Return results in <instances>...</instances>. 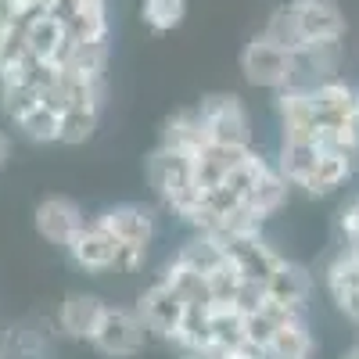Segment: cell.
Wrapping results in <instances>:
<instances>
[{
	"mask_svg": "<svg viewBox=\"0 0 359 359\" xmlns=\"http://www.w3.org/2000/svg\"><path fill=\"white\" fill-rule=\"evenodd\" d=\"M33 226H36V233L43 237L47 245L69 248V245H72V237L86 226V216H83V208H79L72 198L50 194V198H43V201L36 205Z\"/></svg>",
	"mask_w": 359,
	"mask_h": 359,
	"instance_id": "9c48e42d",
	"label": "cell"
},
{
	"mask_svg": "<svg viewBox=\"0 0 359 359\" xmlns=\"http://www.w3.org/2000/svg\"><path fill=\"white\" fill-rule=\"evenodd\" d=\"M25 43H29V54L43 65H54L62 69L65 57L72 54V40H69V29L62 18H54L47 11H40L36 18L25 22Z\"/></svg>",
	"mask_w": 359,
	"mask_h": 359,
	"instance_id": "30bf717a",
	"label": "cell"
},
{
	"mask_svg": "<svg viewBox=\"0 0 359 359\" xmlns=\"http://www.w3.org/2000/svg\"><path fill=\"white\" fill-rule=\"evenodd\" d=\"M36 4H40V8H50V4H54V0H36Z\"/></svg>",
	"mask_w": 359,
	"mask_h": 359,
	"instance_id": "d6a6232c",
	"label": "cell"
},
{
	"mask_svg": "<svg viewBox=\"0 0 359 359\" xmlns=\"http://www.w3.org/2000/svg\"><path fill=\"white\" fill-rule=\"evenodd\" d=\"M241 72L252 86H262V90H287L294 86V54H287L284 47L269 43L266 36H255L245 50H241Z\"/></svg>",
	"mask_w": 359,
	"mask_h": 359,
	"instance_id": "277c9868",
	"label": "cell"
},
{
	"mask_svg": "<svg viewBox=\"0 0 359 359\" xmlns=\"http://www.w3.org/2000/svg\"><path fill=\"white\" fill-rule=\"evenodd\" d=\"M22 130L25 140L33 144H57V126H62V111H54L47 104H36L33 111H29L22 123H15Z\"/></svg>",
	"mask_w": 359,
	"mask_h": 359,
	"instance_id": "4316f807",
	"label": "cell"
},
{
	"mask_svg": "<svg viewBox=\"0 0 359 359\" xmlns=\"http://www.w3.org/2000/svg\"><path fill=\"white\" fill-rule=\"evenodd\" d=\"M187 15V0H144L140 4V18L147 29L155 33H172Z\"/></svg>",
	"mask_w": 359,
	"mask_h": 359,
	"instance_id": "f1b7e54d",
	"label": "cell"
},
{
	"mask_svg": "<svg viewBox=\"0 0 359 359\" xmlns=\"http://www.w3.org/2000/svg\"><path fill=\"white\" fill-rule=\"evenodd\" d=\"M208 327H212V352H248L245 348V309H237L233 302L226 306H212V316H208Z\"/></svg>",
	"mask_w": 359,
	"mask_h": 359,
	"instance_id": "44dd1931",
	"label": "cell"
},
{
	"mask_svg": "<svg viewBox=\"0 0 359 359\" xmlns=\"http://www.w3.org/2000/svg\"><path fill=\"white\" fill-rule=\"evenodd\" d=\"M65 252L83 273H108V269H118V241L101 219H90L72 237V245Z\"/></svg>",
	"mask_w": 359,
	"mask_h": 359,
	"instance_id": "ba28073f",
	"label": "cell"
},
{
	"mask_svg": "<svg viewBox=\"0 0 359 359\" xmlns=\"http://www.w3.org/2000/svg\"><path fill=\"white\" fill-rule=\"evenodd\" d=\"M352 169H355V155L334 151V147H323V155L316 158V169H313L309 184H306L302 191L313 194V198H327V194H334L338 187L348 184V180H352Z\"/></svg>",
	"mask_w": 359,
	"mask_h": 359,
	"instance_id": "ac0fdd59",
	"label": "cell"
},
{
	"mask_svg": "<svg viewBox=\"0 0 359 359\" xmlns=\"http://www.w3.org/2000/svg\"><path fill=\"white\" fill-rule=\"evenodd\" d=\"M252 151H255V147H233V144H212V140H205L198 151L191 155L198 191H212V187H219L223 180H226L237 165H241Z\"/></svg>",
	"mask_w": 359,
	"mask_h": 359,
	"instance_id": "7c38bea8",
	"label": "cell"
},
{
	"mask_svg": "<svg viewBox=\"0 0 359 359\" xmlns=\"http://www.w3.org/2000/svg\"><path fill=\"white\" fill-rule=\"evenodd\" d=\"M8 151H11V147H8V137H4V133H0V165H4V162H8Z\"/></svg>",
	"mask_w": 359,
	"mask_h": 359,
	"instance_id": "4dcf8cb0",
	"label": "cell"
},
{
	"mask_svg": "<svg viewBox=\"0 0 359 359\" xmlns=\"http://www.w3.org/2000/svg\"><path fill=\"white\" fill-rule=\"evenodd\" d=\"M4 359H50V331H40V320L11 323L0 338Z\"/></svg>",
	"mask_w": 359,
	"mask_h": 359,
	"instance_id": "d6986e66",
	"label": "cell"
},
{
	"mask_svg": "<svg viewBox=\"0 0 359 359\" xmlns=\"http://www.w3.org/2000/svg\"><path fill=\"white\" fill-rule=\"evenodd\" d=\"M291 316H298V313H294V309H287V306L269 302V298H262V302H259L255 309H248V313H245V348H248L252 355H259V359H262L266 345L273 341V334L280 331V327H284Z\"/></svg>",
	"mask_w": 359,
	"mask_h": 359,
	"instance_id": "2e32d148",
	"label": "cell"
},
{
	"mask_svg": "<svg viewBox=\"0 0 359 359\" xmlns=\"http://www.w3.org/2000/svg\"><path fill=\"white\" fill-rule=\"evenodd\" d=\"M345 359H359V341H355V345H352V352H348V355H345Z\"/></svg>",
	"mask_w": 359,
	"mask_h": 359,
	"instance_id": "1f68e13d",
	"label": "cell"
},
{
	"mask_svg": "<svg viewBox=\"0 0 359 359\" xmlns=\"http://www.w3.org/2000/svg\"><path fill=\"white\" fill-rule=\"evenodd\" d=\"M320 155H323V147H320L316 137H284V140H280L277 172L287 180L291 187H306Z\"/></svg>",
	"mask_w": 359,
	"mask_h": 359,
	"instance_id": "e0dca14e",
	"label": "cell"
},
{
	"mask_svg": "<svg viewBox=\"0 0 359 359\" xmlns=\"http://www.w3.org/2000/svg\"><path fill=\"white\" fill-rule=\"evenodd\" d=\"M172 259L184 262L187 269H194V273H201V277H212L216 269L226 262V252H223V241H219L216 233H201V230H198Z\"/></svg>",
	"mask_w": 359,
	"mask_h": 359,
	"instance_id": "7402d4cb",
	"label": "cell"
},
{
	"mask_svg": "<svg viewBox=\"0 0 359 359\" xmlns=\"http://www.w3.org/2000/svg\"><path fill=\"white\" fill-rule=\"evenodd\" d=\"M0 359H4V355H0Z\"/></svg>",
	"mask_w": 359,
	"mask_h": 359,
	"instance_id": "836d02e7",
	"label": "cell"
},
{
	"mask_svg": "<svg viewBox=\"0 0 359 359\" xmlns=\"http://www.w3.org/2000/svg\"><path fill=\"white\" fill-rule=\"evenodd\" d=\"M287 191H291V184L277 172V165H273V169H269V172L259 180V184L252 187V194L245 198V208H248V212H252L259 223H266L269 216H277L280 208H284Z\"/></svg>",
	"mask_w": 359,
	"mask_h": 359,
	"instance_id": "603a6c76",
	"label": "cell"
},
{
	"mask_svg": "<svg viewBox=\"0 0 359 359\" xmlns=\"http://www.w3.org/2000/svg\"><path fill=\"white\" fill-rule=\"evenodd\" d=\"M147 184L158 194V201L176 212L184 223H191L194 208L201 201V191L194 184V162L187 151L180 147H169V144H158L151 158H147Z\"/></svg>",
	"mask_w": 359,
	"mask_h": 359,
	"instance_id": "6da1fadb",
	"label": "cell"
},
{
	"mask_svg": "<svg viewBox=\"0 0 359 359\" xmlns=\"http://www.w3.org/2000/svg\"><path fill=\"white\" fill-rule=\"evenodd\" d=\"M97 123H101V108H90V104L65 108L62 111V126H57V144H69V147L86 144L90 137L97 133Z\"/></svg>",
	"mask_w": 359,
	"mask_h": 359,
	"instance_id": "d4e9b609",
	"label": "cell"
},
{
	"mask_svg": "<svg viewBox=\"0 0 359 359\" xmlns=\"http://www.w3.org/2000/svg\"><path fill=\"white\" fill-rule=\"evenodd\" d=\"M262 36H266L269 43L284 47L287 54H298V50L306 47L302 33H298V22H294L291 4H284V8H277L273 15H269V22H266V29H262Z\"/></svg>",
	"mask_w": 359,
	"mask_h": 359,
	"instance_id": "484cf974",
	"label": "cell"
},
{
	"mask_svg": "<svg viewBox=\"0 0 359 359\" xmlns=\"http://www.w3.org/2000/svg\"><path fill=\"white\" fill-rule=\"evenodd\" d=\"M205 140L212 144H233V147H252V118L237 94H212L198 108Z\"/></svg>",
	"mask_w": 359,
	"mask_h": 359,
	"instance_id": "3957f363",
	"label": "cell"
},
{
	"mask_svg": "<svg viewBox=\"0 0 359 359\" xmlns=\"http://www.w3.org/2000/svg\"><path fill=\"white\" fill-rule=\"evenodd\" d=\"M327 291H331V302L338 306V313L359 323V266L348 248H341L327 266Z\"/></svg>",
	"mask_w": 359,
	"mask_h": 359,
	"instance_id": "5bb4252c",
	"label": "cell"
},
{
	"mask_svg": "<svg viewBox=\"0 0 359 359\" xmlns=\"http://www.w3.org/2000/svg\"><path fill=\"white\" fill-rule=\"evenodd\" d=\"M291 11L298 22V33L306 43L341 40L345 36V15L334 0H291Z\"/></svg>",
	"mask_w": 359,
	"mask_h": 359,
	"instance_id": "8fae6325",
	"label": "cell"
},
{
	"mask_svg": "<svg viewBox=\"0 0 359 359\" xmlns=\"http://www.w3.org/2000/svg\"><path fill=\"white\" fill-rule=\"evenodd\" d=\"M36 104H43L40 86H29V83H4L0 86V108H4V115L11 123H22Z\"/></svg>",
	"mask_w": 359,
	"mask_h": 359,
	"instance_id": "83f0119b",
	"label": "cell"
},
{
	"mask_svg": "<svg viewBox=\"0 0 359 359\" xmlns=\"http://www.w3.org/2000/svg\"><path fill=\"white\" fill-rule=\"evenodd\" d=\"M72 43H108V11L104 0H83V8L65 22Z\"/></svg>",
	"mask_w": 359,
	"mask_h": 359,
	"instance_id": "cb8c5ba5",
	"label": "cell"
},
{
	"mask_svg": "<svg viewBox=\"0 0 359 359\" xmlns=\"http://www.w3.org/2000/svg\"><path fill=\"white\" fill-rule=\"evenodd\" d=\"M219 241H223V252H226V262L233 266V273L262 287L273 277V269L284 262V255L269 248L259 233H226Z\"/></svg>",
	"mask_w": 359,
	"mask_h": 359,
	"instance_id": "8992f818",
	"label": "cell"
},
{
	"mask_svg": "<svg viewBox=\"0 0 359 359\" xmlns=\"http://www.w3.org/2000/svg\"><path fill=\"white\" fill-rule=\"evenodd\" d=\"M104 309H108V302H101L97 294L72 291V294H65V302L57 306L54 323H57V331H62L65 338L90 341L94 331H97V323H101V316H104Z\"/></svg>",
	"mask_w": 359,
	"mask_h": 359,
	"instance_id": "4fadbf2b",
	"label": "cell"
},
{
	"mask_svg": "<svg viewBox=\"0 0 359 359\" xmlns=\"http://www.w3.org/2000/svg\"><path fill=\"white\" fill-rule=\"evenodd\" d=\"M338 226H341L345 245H355V248H359V198H352V201L341 208V219H338Z\"/></svg>",
	"mask_w": 359,
	"mask_h": 359,
	"instance_id": "f546056e",
	"label": "cell"
},
{
	"mask_svg": "<svg viewBox=\"0 0 359 359\" xmlns=\"http://www.w3.org/2000/svg\"><path fill=\"white\" fill-rule=\"evenodd\" d=\"M137 313H140V320H144V327H147V334H155V338H162V341L172 345L176 334H180V323H184L187 302L158 277L151 287L140 294Z\"/></svg>",
	"mask_w": 359,
	"mask_h": 359,
	"instance_id": "52a82bcc",
	"label": "cell"
},
{
	"mask_svg": "<svg viewBox=\"0 0 359 359\" xmlns=\"http://www.w3.org/2000/svg\"><path fill=\"white\" fill-rule=\"evenodd\" d=\"M97 219L118 241V269H126V273L140 269L144 259H147V248H151V241H155V212L151 208L126 201V205L104 208Z\"/></svg>",
	"mask_w": 359,
	"mask_h": 359,
	"instance_id": "7a4b0ae2",
	"label": "cell"
},
{
	"mask_svg": "<svg viewBox=\"0 0 359 359\" xmlns=\"http://www.w3.org/2000/svg\"><path fill=\"white\" fill-rule=\"evenodd\" d=\"M313 348H316V341H313V331L306 323V313H298L273 334V341L266 345L262 359H309Z\"/></svg>",
	"mask_w": 359,
	"mask_h": 359,
	"instance_id": "ffe728a7",
	"label": "cell"
},
{
	"mask_svg": "<svg viewBox=\"0 0 359 359\" xmlns=\"http://www.w3.org/2000/svg\"><path fill=\"white\" fill-rule=\"evenodd\" d=\"M309 294H313L309 269L298 266V262H287V259L273 269V277L266 280V298H269V302L287 306V309H294V313H306Z\"/></svg>",
	"mask_w": 359,
	"mask_h": 359,
	"instance_id": "9a60e30c",
	"label": "cell"
},
{
	"mask_svg": "<svg viewBox=\"0 0 359 359\" xmlns=\"http://www.w3.org/2000/svg\"><path fill=\"white\" fill-rule=\"evenodd\" d=\"M147 341V327L140 320L137 309H126V306H108L94 338H90V345H94L97 352L111 355V359H126V355H137Z\"/></svg>",
	"mask_w": 359,
	"mask_h": 359,
	"instance_id": "5b68a950",
	"label": "cell"
}]
</instances>
